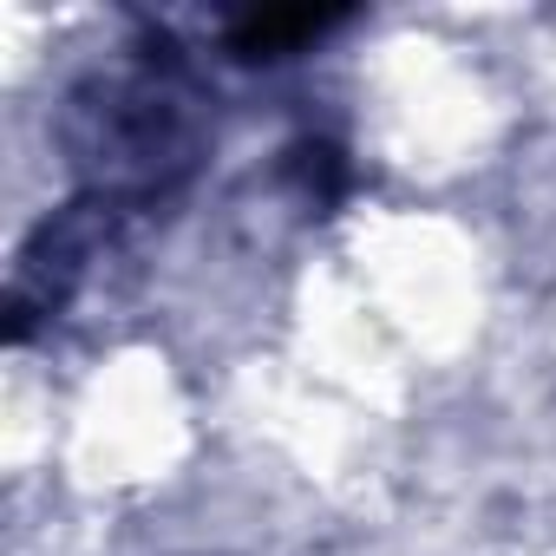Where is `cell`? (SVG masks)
I'll list each match as a JSON object with an SVG mask.
<instances>
[{"label": "cell", "instance_id": "obj_3", "mask_svg": "<svg viewBox=\"0 0 556 556\" xmlns=\"http://www.w3.org/2000/svg\"><path fill=\"white\" fill-rule=\"evenodd\" d=\"M341 21H348L341 8H262V14L229 21V27H223V47H229L236 60H249V66H262V60H295V53H308L321 34H334Z\"/></svg>", "mask_w": 556, "mask_h": 556}, {"label": "cell", "instance_id": "obj_2", "mask_svg": "<svg viewBox=\"0 0 556 556\" xmlns=\"http://www.w3.org/2000/svg\"><path fill=\"white\" fill-rule=\"evenodd\" d=\"M99 216H112L105 203H73L66 216L40 223V236L21 249V268H14V289H8V315H14V334L27 341L34 321L60 315L79 289V275H86V255L99 242Z\"/></svg>", "mask_w": 556, "mask_h": 556}, {"label": "cell", "instance_id": "obj_1", "mask_svg": "<svg viewBox=\"0 0 556 556\" xmlns=\"http://www.w3.org/2000/svg\"><path fill=\"white\" fill-rule=\"evenodd\" d=\"M60 131L86 177V197L105 210H138L170 197L197 170L210 144V112L184 60L164 40H151L131 60L92 73L66 99Z\"/></svg>", "mask_w": 556, "mask_h": 556}]
</instances>
